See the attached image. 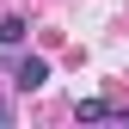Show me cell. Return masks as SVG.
<instances>
[{"mask_svg": "<svg viewBox=\"0 0 129 129\" xmlns=\"http://www.w3.org/2000/svg\"><path fill=\"white\" fill-rule=\"evenodd\" d=\"M6 117H12V105H6V99H0V123H6Z\"/></svg>", "mask_w": 129, "mask_h": 129, "instance_id": "4", "label": "cell"}, {"mask_svg": "<svg viewBox=\"0 0 129 129\" xmlns=\"http://www.w3.org/2000/svg\"><path fill=\"white\" fill-rule=\"evenodd\" d=\"M25 37H31V25L19 19V12H6V19H0V43H6V49H19Z\"/></svg>", "mask_w": 129, "mask_h": 129, "instance_id": "3", "label": "cell"}, {"mask_svg": "<svg viewBox=\"0 0 129 129\" xmlns=\"http://www.w3.org/2000/svg\"><path fill=\"white\" fill-rule=\"evenodd\" d=\"M43 80H49V61H43V55H25L19 68H12V86H25V92H37Z\"/></svg>", "mask_w": 129, "mask_h": 129, "instance_id": "2", "label": "cell"}, {"mask_svg": "<svg viewBox=\"0 0 129 129\" xmlns=\"http://www.w3.org/2000/svg\"><path fill=\"white\" fill-rule=\"evenodd\" d=\"M74 117H80V123H129V111H123V105H111V99H80V105H74Z\"/></svg>", "mask_w": 129, "mask_h": 129, "instance_id": "1", "label": "cell"}]
</instances>
